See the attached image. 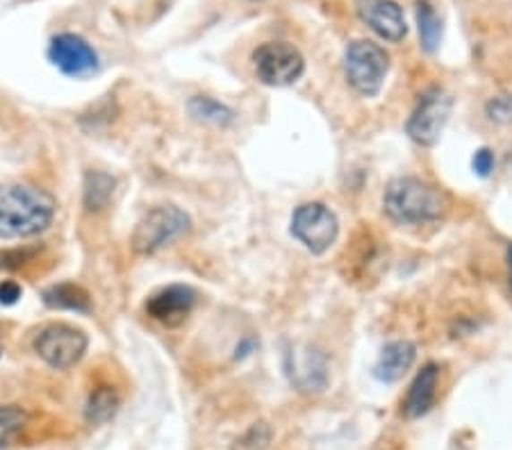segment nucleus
<instances>
[{
    "label": "nucleus",
    "instance_id": "f257e3e1",
    "mask_svg": "<svg viewBox=\"0 0 512 450\" xmlns=\"http://www.w3.org/2000/svg\"><path fill=\"white\" fill-rule=\"evenodd\" d=\"M55 217V199L32 184L0 187V237L19 239L44 233Z\"/></svg>",
    "mask_w": 512,
    "mask_h": 450
},
{
    "label": "nucleus",
    "instance_id": "f03ea898",
    "mask_svg": "<svg viewBox=\"0 0 512 450\" xmlns=\"http://www.w3.org/2000/svg\"><path fill=\"white\" fill-rule=\"evenodd\" d=\"M388 217L397 223H428L448 212L447 193L419 178H397L383 196Z\"/></svg>",
    "mask_w": 512,
    "mask_h": 450
},
{
    "label": "nucleus",
    "instance_id": "7ed1b4c3",
    "mask_svg": "<svg viewBox=\"0 0 512 450\" xmlns=\"http://www.w3.org/2000/svg\"><path fill=\"white\" fill-rule=\"evenodd\" d=\"M190 230V217L175 205H159L144 214L134 228L130 246L137 255H153L159 248L183 237Z\"/></svg>",
    "mask_w": 512,
    "mask_h": 450
},
{
    "label": "nucleus",
    "instance_id": "20e7f679",
    "mask_svg": "<svg viewBox=\"0 0 512 450\" xmlns=\"http://www.w3.org/2000/svg\"><path fill=\"white\" fill-rule=\"evenodd\" d=\"M344 69L346 78L358 94L376 96L385 82V75L389 71V55L373 41H354L348 44L344 55Z\"/></svg>",
    "mask_w": 512,
    "mask_h": 450
},
{
    "label": "nucleus",
    "instance_id": "39448f33",
    "mask_svg": "<svg viewBox=\"0 0 512 450\" xmlns=\"http://www.w3.org/2000/svg\"><path fill=\"white\" fill-rule=\"evenodd\" d=\"M453 109V98L442 89V87H433L428 89L426 94H422L417 107L410 115L408 130L410 139L417 141L419 146H435L442 139L444 128L448 123V116H451Z\"/></svg>",
    "mask_w": 512,
    "mask_h": 450
},
{
    "label": "nucleus",
    "instance_id": "423d86ee",
    "mask_svg": "<svg viewBox=\"0 0 512 450\" xmlns=\"http://www.w3.org/2000/svg\"><path fill=\"white\" fill-rule=\"evenodd\" d=\"M35 351L53 369L75 367L87 352V335L66 323H50L37 335Z\"/></svg>",
    "mask_w": 512,
    "mask_h": 450
},
{
    "label": "nucleus",
    "instance_id": "0eeeda50",
    "mask_svg": "<svg viewBox=\"0 0 512 450\" xmlns=\"http://www.w3.org/2000/svg\"><path fill=\"white\" fill-rule=\"evenodd\" d=\"M255 73L269 87H287L305 71L303 55L285 41H269L253 53Z\"/></svg>",
    "mask_w": 512,
    "mask_h": 450
},
{
    "label": "nucleus",
    "instance_id": "6e6552de",
    "mask_svg": "<svg viewBox=\"0 0 512 450\" xmlns=\"http://www.w3.org/2000/svg\"><path fill=\"white\" fill-rule=\"evenodd\" d=\"M292 234L314 255H323L339 234L337 217L321 203H305L292 217Z\"/></svg>",
    "mask_w": 512,
    "mask_h": 450
},
{
    "label": "nucleus",
    "instance_id": "1a4fd4ad",
    "mask_svg": "<svg viewBox=\"0 0 512 450\" xmlns=\"http://www.w3.org/2000/svg\"><path fill=\"white\" fill-rule=\"evenodd\" d=\"M196 305V292L187 284H171L166 289H159L158 293L146 301V312L150 318L159 321L166 327L183 326L184 318Z\"/></svg>",
    "mask_w": 512,
    "mask_h": 450
},
{
    "label": "nucleus",
    "instance_id": "9d476101",
    "mask_svg": "<svg viewBox=\"0 0 512 450\" xmlns=\"http://www.w3.org/2000/svg\"><path fill=\"white\" fill-rule=\"evenodd\" d=\"M287 376L292 385L305 394H319L329 385L326 357L314 348H294L287 352Z\"/></svg>",
    "mask_w": 512,
    "mask_h": 450
},
{
    "label": "nucleus",
    "instance_id": "9b49d317",
    "mask_svg": "<svg viewBox=\"0 0 512 450\" xmlns=\"http://www.w3.org/2000/svg\"><path fill=\"white\" fill-rule=\"evenodd\" d=\"M50 62L66 75H87L98 66V55L82 37L60 35L50 41Z\"/></svg>",
    "mask_w": 512,
    "mask_h": 450
},
{
    "label": "nucleus",
    "instance_id": "f8f14e48",
    "mask_svg": "<svg viewBox=\"0 0 512 450\" xmlns=\"http://www.w3.org/2000/svg\"><path fill=\"white\" fill-rule=\"evenodd\" d=\"M355 10L360 19L383 39L401 41L408 35L405 16L394 0H355Z\"/></svg>",
    "mask_w": 512,
    "mask_h": 450
},
{
    "label": "nucleus",
    "instance_id": "ddd939ff",
    "mask_svg": "<svg viewBox=\"0 0 512 450\" xmlns=\"http://www.w3.org/2000/svg\"><path fill=\"white\" fill-rule=\"evenodd\" d=\"M438 382H439V367L438 364H426L417 378L413 380L408 389V396L401 405V414L405 419H422L423 414L433 410L435 396H438Z\"/></svg>",
    "mask_w": 512,
    "mask_h": 450
},
{
    "label": "nucleus",
    "instance_id": "4468645a",
    "mask_svg": "<svg viewBox=\"0 0 512 450\" xmlns=\"http://www.w3.org/2000/svg\"><path fill=\"white\" fill-rule=\"evenodd\" d=\"M414 360H417V346L413 342L408 339L389 342L373 367V376L380 382H398L413 369Z\"/></svg>",
    "mask_w": 512,
    "mask_h": 450
},
{
    "label": "nucleus",
    "instance_id": "2eb2a0df",
    "mask_svg": "<svg viewBox=\"0 0 512 450\" xmlns=\"http://www.w3.org/2000/svg\"><path fill=\"white\" fill-rule=\"evenodd\" d=\"M44 302L53 310H71V312H90L91 298L85 289L75 283L53 284L44 292Z\"/></svg>",
    "mask_w": 512,
    "mask_h": 450
},
{
    "label": "nucleus",
    "instance_id": "dca6fc26",
    "mask_svg": "<svg viewBox=\"0 0 512 450\" xmlns=\"http://www.w3.org/2000/svg\"><path fill=\"white\" fill-rule=\"evenodd\" d=\"M115 191V178L103 171H90L85 178V208L90 212H100L107 208Z\"/></svg>",
    "mask_w": 512,
    "mask_h": 450
},
{
    "label": "nucleus",
    "instance_id": "f3484780",
    "mask_svg": "<svg viewBox=\"0 0 512 450\" xmlns=\"http://www.w3.org/2000/svg\"><path fill=\"white\" fill-rule=\"evenodd\" d=\"M417 25H419V39L426 53H435L442 39V21L438 19L435 10L428 5L426 0L417 3Z\"/></svg>",
    "mask_w": 512,
    "mask_h": 450
},
{
    "label": "nucleus",
    "instance_id": "a211bd4d",
    "mask_svg": "<svg viewBox=\"0 0 512 450\" xmlns=\"http://www.w3.org/2000/svg\"><path fill=\"white\" fill-rule=\"evenodd\" d=\"M119 410V396L112 386H100L90 396V403H87V420L94 423V426H100V423H107L112 416Z\"/></svg>",
    "mask_w": 512,
    "mask_h": 450
},
{
    "label": "nucleus",
    "instance_id": "6ab92c4d",
    "mask_svg": "<svg viewBox=\"0 0 512 450\" xmlns=\"http://www.w3.org/2000/svg\"><path fill=\"white\" fill-rule=\"evenodd\" d=\"M190 112L192 116H196L199 121H205V123H214V125H226L233 121V112H230L226 105L217 103L212 98H192L190 100Z\"/></svg>",
    "mask_w": 512,
    "mask_h": 450
},
{
    "label": "nucleus",
    "instance_id": "aec40b11",
    "mask_svg": "<svg viewBox=\"0 0 512 450\" xmlns=\"http://www.w3.org/2000/svg\"><path fill=\"white\" fill-rule=\"evenodd\" d=\"M25 420H28V414H25L21 407H0V450L7 448V446L14 441V437L21 432V428L25 426Z\"/></svg>",
    "mask_w": 512,
    "mask_h": 450
},
{
    "label": "nucleus",
    "instance_id": "412c9836",
    "mask_svg": "<svg viewBox=\"0 0 512 450\" xmlns=\"http://www.w3.org/2000/svg\"><path fill=\"white\" fill-rule=\"evenodd\" d=\"M37 255L35 248H14V250H0V271H16L32 262Z\"/></svg>",
    "mask_w": 512,
    "mask_h": 450
},
{
    "label": "nucleus",
    "instance_id": "4be33fe9",
    "mask_svg": "<svg viewBox=\"0 0 512 450\" xmlns=\"http://www.w3.org/2000/svg\"><path fill=\"white\" fill-rule=\"evenodd\" d=\"M488 116L497 123L512 121V96H497L488 103Z\"/></svg>",
    "mask_w": 512,
    "mask_h": 450
},
{
    "label": "nucleus",
    "instance_id": "5701e85b",
    "mask_svg": "<svg viewBox=\"0 0 512 450\" xmlns=\"http://www.w3.org/2000/svg\"><path fill=\"white\" fill-rule=\"evenodd\" d=\"M269 439H271V430H269L264 423H258V426L251 428V432L244 437V439L239 441V446L249 450H264L267 448Z\"/></svg>",
    "mask_w": 512,
    "mask_h": 450
},
{
    "label": "nucleus",
    "instance_id": "b1692460",
    "mask_svg": "<svg viewBox=\"0 0 512 450\" xmlns=\"http://www.w3.org/2000/svg\"><path fill=\"white\" fill-rule=\"evenodd\" d=\"M472 166H474V171L481 175V178H488V175L492 174V168H494L492 150L490 149L476 150V155H474V159H472Z\"/></svg>",
    "mask_w": 512,
    "mask_h": 450
},
{
    "label": "nucleus",
    "instance_id": "393cba45",
    "mask_svg": "<svg viewBox=\"0 0 512 450\" xmlns=\"http://www.w3.org/2000/svg\"><path fill=\"white\" fill-rule=\"evenodd\" d=\"M21 287L19 283H14V280H3L0 283V305H14L16 301L21 298Z\"/></svg>",
    "mask_w": 512,
    "mask_h": 450
},
{
    "label": "nucleus",
    "instance_id": "a878e982",
    "mask_svg": "<svg viewBox=\"0 0 512 450\" xmlns=\"http://www.w3.org/2000/svg\"><path fill=\"white\" fill-rule=\"evenodd\" d=\"M508 267H510V289H512V243L508 246Z\"/></svg>",
    "mask_w": 512,
    "mask_h": 450
}]
</instances>
